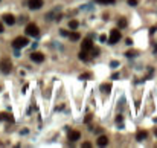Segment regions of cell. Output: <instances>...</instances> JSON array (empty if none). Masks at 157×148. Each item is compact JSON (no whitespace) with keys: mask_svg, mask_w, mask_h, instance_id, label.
<instances>
[{"mask_svg":"<svg viewBox=\"0 0 157 148\" xmlns=\"http://www.w3.org/2000/svg\"><path fill=\"white\" fill-rule=\"evenodd\" d=\"M29 44V40L26 37H17L14 41H12V47L14 49H21V47H26Z\"/></svg>","mask_w":157,"mask_h":148,"instance_id":"cell-1","label":"cell"},{"mask_svg":"<svg viewBox=\"0 0 157 148\" xmlns=\"http://www.w3.org/2000/svg\"><path fill=\"white\" fill-rule=\"evenodd\" d=\"M121 31L119 29H111L110 31V35H108V44H116L119 40H121Z\"/></svg>","mask_w":157,"mask_h":148,"instance_id":"cell-2","label":"cell"},{"mask_svg":"<svg viewBox=\"0 0 157 148\" xmlns=\"http://www.w3.org/2000/svg\"><path fill=\"white\" fill-rule=\"evenodd\" d=\"M25 31H26V34L29 37H38V34H40V29H38V26L35 23H27Z\"/></svg>","mask_w":157,"mask_h":148,"instance_id":"cell-3","label":"cell"},{"mask_svg":"<svg viewBox=\"0 0 157 148\" xmlns=\"http://www.w3.org/2000/svg\"><path fill=\"white\" fill-rule=\"evenodd\" d=\"M0 70L3 73H9L12 70V63L9 61V58H3V60L0 61Z\"/></svg>","mask_w":157,"mask_h":148,"instance_id":"cell-4","label":"cell"},{"mask_svg":"<svg viewBox=\"0 0 157 148\" xmlns=\"http://www.w3.org/2000/svg\"><path fill=\"white\" fill-rule=\"evenodd\" d=\"M43 5H44L43 0H29L27 2V6L31 9H40V8H43Z\"/></svg>","mask_w":157,"mask_h":148,"instance_id":"cell-5","label":"cell"},{"mask_svg":"<svg viewBox=\"0 0 157 148\" xmlns=\"http://www.w3.org/2000/svg\"><path fill=\"white\" fill-rule=\"evenodd\" d=\"M81 49H82V51H92V49H93V41H92L90 38L82 40V43H81Z\"/></svg>","mask_w":157,"mask_h":148,"instance_id":"cell-6","label":"cell"},{"mask_svg":"<svg viewBox=\"0 0 157 148\" xmlns=\"http://www.w3.org/2000/svg\"><path fill=\"white\" fill-rule=\"evenodd\" d=\"M31 60L34 63H43L44 61V55L41 52H32L31 53Z\"/></svg>","mask_w":157,"mask_h":148,"instance_id":"cell-7","label":"cell"},{"mask_svg":"<svg viewBox=\"0 0 157 148\" xmlns=\"http://www.w3.org/2000/svg\"><path fill=\"white\" fill-rule=\"evenodd\" d=\"M3 21H5L6 25H9V26H12V25L15 23V18H14L12 14H5V15H3Z\"/></svg>","mask_w":157,"mask_h":148,"instance_id":"cell-8","label":"cell"},{"mask_svg":"<svg viewBox=\"0 0 157 148\" xmlns=\"http://www.w3.org/2000/svg\"><path fill=\"white\" fill-rule=\"evenodd\" d=\"M96 144H98V147H107V145H108V138L102 134V136H99V138H98Z\"/></svg>","mask_w":157,"mask_h":148,"instance_id":"cell-9","label":"cell"},{"mask_svg":"<svg viewBox=\"0 0 157 148\" xmlns=\"http://www.w3.org/2000/svg\"><path fill=\"white\" fill-rule=\"evenodd\" d=\"M79 138H81V133H79V131H70L69 133L70 142H76V140H79Z\"/></svg>","mask_w":157,"mask_h":148,"instance_id":"cell-10","label":"cell"},{"mask_svg":"<svg viewBox=\"0 0 157 148\" xmlns=\"http://www.w3.org/2000/svg\"><path fill=\"white\" fill-rule=\"evenodd\" d=\"M0 121L14 122V118H12V114H9V113H0Z\"/></svg>","mask_w":157,"mask_h":148,"instance_id":"cell-11","label":"cell"},{"mask_svg":"<svg viewBox=\"0 0 157 148\" xmlns=\"http://www.w3.org/2000/svg\"><path fill=\"white\" fill-rule=\"evenodd\" d=\"M145 138H147V131H145V130H139V131H137V134H136V140L142 142Z\"/></svg>","mask_w":157,"mask_h":148,"instance_id":"cell-12","label":"cell"},{"mask_svg":"<svg viewBox=\"0 0 157 148\" xmlns=\"http://www.w3.org/2000/svg\"><path fill=\"white\" fill-rule=\"evenodd\" d=\"M69 38L72 40V41H78L79 38H81V35H79V32H76V31L73 29V32H70L69 34Z\"/></svg>","mask_w":157,"mask_h":148,"instance_id":"cell-13","label":"cell"},{"mask_svg":"<svg viewBox=\"0 0 157 148\" xmlns=\"http://www.w3.org/2000/svg\"><path fill=\"white\" fill-rule=\"evenodd\" d=\"M88 53H87V51H82L81 49V52H79V55H78V58L79 60H82V61H87L88 60V57H87Z\"/></svg>","mask_w":157,"mask_h":148,"instance_id":"cell-14","label":"cell"},{"mask_svg":"<svg viewBox=\"0 0 157 148\" xmlns=\"http://www.w3.org/2000/svg\"><path fill=\"white\" fill-rule=\"evenodd\" d=\"M101 90H102L104 93H110V90H111V84H102V86H101Z\"/></svg>","mask_w":157,"mask_h":148,"instance_id":"cell-15","label":"cell"},{"mask_svg":"<svg viewBox=\"0 0 157 148\" xmlns=\"http://www.w3.org/2000/svg\"><path fill=\"white\" fill-rule=\"evenodd\" d=\"M125 26H127V20H125V18H119V20H117V28L122 29V28H125Z\"/></svg>","mask_w":157,"mask_h":148,"instance_id":"cell-16","label":"cell"},{"mask_svg":"<svg viewBox=\"0 0 157 148\" xmlns=\"http://www.w3.org/2000/svg\"><path fill=\"white\" fill-rule=\"evenodd\" d=\"M78 26H79L78 20H70V21H69V28H70V29H76Z\"/></svg>","mask_w":157,"mask_h":148,"instance_id":"cell-17","label":"cell"},{"mask_svg":"<svg viewBox=\"0 0 157 148\" xmlns=\"http://www.w3.org/2000/svg\"><path fill=\"white\" fill-rule=\"evenodd\" d=\"M96 3H101V5H113L116 0H95Z\"/></svg>","mask_w":157,"mask_h":148,"instance_id":"cell-18","label":"cell"},{"mask_svg":"<svg viewBox=\"0 0 157 148\" xmlns=\"http://www.w3.org/2000/svg\"><path fill=\"white\" fill-rule=\"evenodd\" d=\"M125 55H127L128 58H134V57L137 55V52H136V51H128V52L125 53Z\"/></svg>","mask_w":157,"mask_h":148,"instance_id":"cell-19","label":"cell"},{"mask_svg":"<svg viewBox=\"0 0 157 148\" xmlns=\"http://www.w3.org/2000/svg\"><path fill=\"white\" fill-rule=\"evenodd\" d=\"M90 76H92L90 73H82V75H79V79H88Z\"/></svg>","mask_w":157,"mask_h":148,"instance_id":"cell-20","label":"cell"},{"mask_svg":"<svg viewBox=\"0 0 157 148\" xmlns=\"http://www.w3.org/2000/svg\"><path fill=\"white\" fill-rule=\"evenodd\" d=\"M128 5L130 6H136L137 5V0H128Z\"/></svg>","mask_w":157,"mask_h":148,"instance_id":"cell-21","label":"cell"},{"mask_svg":"<svg viewBox=\"0 0 157 148\" xmlns=\"http://www.w3.org/2000/svg\"><path fill=\"white\" fill-rule=\"evenodd\" d=\"M92 53H93V57H98V53H99V49H92Z\"/></svg>","mask_w":157,"mask_h":148,"instance_id":"cell-22","label":"cell"},{"mask_svg":"<svg viewBox=\"0 0 157 148\" xmlns=\"http://www.w3.org/2000/svg\"><path fill=\"white\" fill-rule=\"evenodd\" d=\"M110 66H111V67H117V66H119V63H117V61H111V63H110Z\"/></svg>","mask_w":157,"mask_h":148,"instance_id":"cell-23","label":"cell"},{"mask_svg":"<svg viewBox=\"0 0 157 148\" xmlns=\"http://www.w3.org/2000/svg\"><path fill=\"white\" fill-rule=\"evenodd\" d=\"M157 31V28L154 26V28H151V29H149V35H154V32H156Z\"/></svg>","mask_w":157,"mask_h":148,"instance_id":"cell-24","label":"cell"},{"mask_svg":"<svg viewBox=\"0 0 157 148\" xmlns=\"http://www.w3.org/2000/svg\"><path fill=\"white\" fill-rule=\"evenodd\" d=\"M82 147H84V148H90V147H92V144H90V142H84Z\"/></svg>","mask_w":157,"mask_h":148,"instance_id":"cell-25","label":"cell"},{"mask_svg":"<svg viewBox=\"0 0 157 148\" xmlns=\"http://www.w3.org/2000/svg\"><path fill=\"white\" fill-rule=\"evenodd\" d=\"M116 122H117V124H119V122H122V116H121V114H117V116H116Z\"/></svg>","mask_w":157,"mask_h":148,"instance_id":"cell-26","label":"cell"},{"mask_svg":"<svg viewBox=\"0 0 157 148\" xmlns=\"http://www.w3.org/2000/svg\"><path fill=\"white\" fill-rule=\"evenodd\" d=\"M125 44H128V46H131V44H133V41H131V38H127V40H125Z\"/></svg>","mask_w":157,"mask_h":148,"instance_id":"cell-27","label":"cell"},{"mask_svg":"<svg viewBox=\"0 0 157 148\" xmlns=\"http://www.w3.org/2000/svg\"><path fill=\"white\" fill-rule=\"evenodd\" d=\"M99 40H101V41H102V43H104L105 40H107V37H105V35H101V37H99Z\"/></svg>","mask_w":157,"mask_h":148,"instance_id":"cell-28","label":"cell"},{"mask_svg":"<svg viewBox=\"0 0 157 148\" xmlns=\"http://www.w3.org/2000/svg\"><path fill=\"white\" fill-rule=\"evenodd\" d=\"M90 119H92V114H87V118H86V122H90Z\"/></svg>","mask_w":157,"mask_h":148,"instance_id":"cell-29","label":"cell"},{"mask_svg":"<svg viewBox=\"0 0 157 148\" xmlns=\"http://www.w3.org/2000/svg\"><path fill=\"white\" fill-rule=\"evenodd\" d=\"M2 32H3V25L0 23V34H2Z\"/></svg>","mask_w":157,"mask_h":148,"instance_id":"cell-30","label":"cell"},{"mask_svg":"<svg viewBox=\"0 0 157 148\" xmlns=\"http://www.w3.org/2000/svg\"><path fill=\"white\" fill-rule=\"evenodd\" d=\"M154 133H156V136H157V128H156V130H154Z\"/></svg>","mask_w":157,"mask_h":148,"instance_id":"cell-31","label":"cell"}]
</instances>
